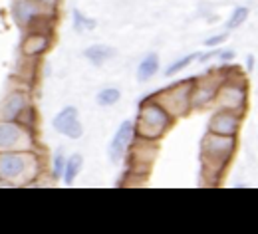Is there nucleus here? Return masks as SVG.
Listing matches in <instances>:
<instances>
[{
	"mask_svg": "<svg viewBox=\"0 0 258 234\" xmlns=\"http://www.w3.org/2000/svg\"><path fill=\"white\" fill-rule=\"evenodd\" d=\"M64 165H66V161H64V153H58L56 159H54V177H56V179H60V177L64 175Z\"/></svg>",
	"mask_w": 258,
	"mask_h": 234,
	"instance_id": "obj_21",
	"label": "nucleus"
},
{
	"mask_svg": "<svg viewBox=\"0 0 258 234\" xmlns=\"http://www.w3.org/2000/svg\"><path fill=\"white\" fill-rule=\"evenodd\" d=\"M48 46H50V38H48L46 34L32 32V34L24 40V44H22V52H24L26 56H38V54L46 52Z\"/></svg>",
	"mask_w": 258,
	"mask_h": 234,
	"instance_id": "obj_14",
	"label": "nucleus"
},
{
	"mask_svg": "<svg viewBox=\"0 0 258 234\" xmlns=\"http://www.w3.org/2000/svg\"><path fill=\"white\" fill-rule=\"evenodd\" d=\"M157 71H159V56L157 54H147L141 60L139 67H137V80L139 82H149Z\"/></svg>",
	"mask_w": 258,
	"mask_h": 234,
	"instance_id": "obj_15",
	"label": "nucleus"
},
{
	"mask_svg": "<svg viewBox=\"0 0 258 234\" xmlns=\"http://www.w3.org/2000/svg\"><path fill=\"white\" fill-rule=\"evenodd\" d=\"M248 14H250V10H248L246 6H238V8H234V12L230 14V18L226 20V30H234V28L242 26V24L246 22Z\"/></svg>",
	"mask_w": 258,
	"mask_h": 234,
	"instance_id": "obj_19",
	"label": "nucleus"
},
{
	"mask_svg": "<svg viewBox=\"0 0 258 234\" xmlns=\"http://www.w3.org/2000/svg\"><path fill=\"white\" fill-rule=\"evenodd\" d=\"M28 133L12 121H0V151H20Z\"/></svg>",
	"mask_w": 258,
	"mask_h": 234,
	"instance_id": "obj_10",
	"label": "nucleus"
},
{
	"mask_svg": "<svg viewBox=\"0 0 258 234\" xmlns=\"http://www.w3.org/2000/svg\"><path fill=\"white\" fill-rule=\"evenodd\" d=\"M52 125H54V129H56L58 133H62V135H66V137H70V139H79L81 133H83V127H81V123H79L77 109H75L74 105L64 107V109L54 117Z\"/></svg>",
	"mask_w": 258,
	"mask_h": 234,
	"instance_id": "obj_9",
	"label": "nucleus"
},
{
	"mask_svg": "<svg viewBox=\"0 0 258 234\" xmlns=\"http://www.w3.org/2000/svg\"><path fill=\"white\" fill-rule=\"evenodd\" d=\"M121 100V92L117 88H106L98 94V103L104 105V107H110V105H115L117 101Z\"/></svg>",
	"mask_w": 258,
	"mask_h": 234,
	"instance_id": "obj_17",
	"label": "nucleus"
},
{
	"mask_svg": "<svg viewBox=\"0 0 258 234\" xmlns=\"http://www.w3.org/2000/svg\"><path fill=\"white\" fill-rule=\"evenodd\" d=\"M34 163V155L26 151H2L0 153V181L16 183L22 181L26 173H30V165Z\"/></svg>",
	"mask_w": 258,
	"mask_h": 234,
	"instance_id": "obj_5",
	"label": "nucleus"
},
{
	"mask_svg": "<svg viewBox=\"0 0 258 234\" xmlns=\"http://www.w3.org/2000/svg\"><path fill=\"white\" fill-rule=\"evenodd\" d=\"M222 80V73H215V69H211L209 73H205L203 77H193V90H191V107L201 109L209 103H213L215 94L219 90V84Z\"/></svg>",
	"mask_w": 258,
	"mask_h": 234,
	"instance_id": "obj_6",
	"label": "nucleus"
},
{
	"mask_svg": "<svg viewBox=\"0 0 258 234\" xmlns=\"http://www.w3.org/2000/svg\"><path fill=\"white\" fill-rule=\"evenodd\" d=\"M133 139H135L133 121L125 119L117 127V131H115V135L111 139V145H110V159H111V163L117 165V163H121L127 157V149H129V145H131Z\"/></svg>",
	"mask_w": 258,
	"mask_h": 234,
	"instance_id": "obj_7",
	"label": "nucleus"
},
{
	"mask_svg": "<svg viewBox=\"0 0 258 234\" xmlns=\"http://www.w3.org/2000/svg\"><path fill=\"white\" fill-rule=\"evenodd\" d=\"M240 123H242V115L226 111V109H217V113H213V117L209 119L207 131L219 133V135L236 137L238 131H240Z\"/></svg>",
	"mask_w": 258,
	"mask_h": 234,
	"instance_id": "obj_8",
	"label": "nucleus"
},
{
	"mask_svg": "<svg viewBox=\"0 0 258 234\" xmlns=\"http://www.w3.org/2000/svg\"><path fill=\"white\" fill-rule=\"evenodd\" d=\"M24 107H26L24 94H20V92L10 94L2 103H0V121H14V119H18V115L22 113Z\"/></svg>",
	"mask_w": 258,
	"mask_h": 234,
	"instance_id": "obj_12",
	"label": "nucleus"
},
{
	"mask_svg": "<svg viewBox=\"0 0 258 234\" xmlns=\"http://www.w3.org/2000/svg\"><path fill=\"white\" fill-rule=\"evenodd\" d=\"M234 151H236V137L219 135L211 131L205 133L201 141V161L205 181L209 185H217L221 181V175L228 167Z\"/></svg>",
	"mask_w": 258,
	"mask_h": 234,
	"instance_id": "obj_1",
	"label": "nucleus"
},
{
	"mask_svg": "<svg viewBox=\"0 0 258 234\" xmlns=\"http://www.w3.org/2000/svg\"><path fill=\"white\" fill-rule=\"evenodd\" d=\"M226 38H228V36H226L224 32H222V34H217V36H211L209 40H205V46H207V48H217V46H221L222 42H226Z\"/></svg>",
	"mask_w": 258,
	"mask_h": 234,
	"instance_id": "obj_22",
	"label": "nucleus"
},
{
	"mask_svg": "<svg viewBox=\"0 0 258 234\" xmlns=\"http://www.w3.org/2000/svg\"><path fill=\"white\" fill-rule=\"evenodd\" d=\"M191 90H193V77L191 80L177 82L171 88H163L161 92L153 94L151 98L173 119H179V117H185L193 109L191 107Z\"/></svg>",
	"mask_w": 258,
	"mask_h": 234,
	"instance_id": "obj_4",
	"label": "nucleus"
},
{
	"mask_svg": "<svg viewBox=\"0 0 258 234\" xmlns=\"http://www.w3.org/2000/svg\"><path fill=\"white\" fill-rule=\"evenodd\" d=\"M81 165H83V157H81L79 153H74L72 157L66 161V165H64V175H62L66 185H72V183L75 181V177L79 175Z\"/></svg>",
	"mask_w": 258,
	"mask_h": 234,
	"instance_id": "obj_16",
	"label": "nucleus"
},
{
	"mask_svg": "<svg viewBox=\"0 0 258 234\" xmlns=\"http://www.w3.org/2000/svg\"><path fill=\"white\" fill-rule=\"evenodd\" d=\"M96 20L94 18H88V16H83L79 10H74V26L77 32H90L96 28Z\"/></svg>",
	"mask_w": 258,
	"mask_h": 234,
	"instance_id": "obj_20",
	"label": "nucleus"
},
{
	"mask_svg": "<svg viewBox=\"0 0 258 234\" xmlns=\"http://www.w3.org/2000/svg\"><path fill=\"white\" fill-rule=\"evenodd\" d=\"M246 67L252 71V67H254V56H248V60H246Z\"/></svg>",
	"mask_w": 258,
	"mask_h": 234,
	"instance_id": "obj_24",
	"label": "nucleus"
},
{
	"mask_svg": "<svg viewBox=\"0 0 258 234\" xmlns=\"http://www.w3.org/2000/svg\"><path fill=\"white\" fill-rule=\"evenodd\" d=\"M12 14L14 20L22 26H30L36 22V18L42 14L40 12V4L36 0H14V6H12Z\"/></svg>",
	"mask_w": 258,
	"mask_h": 234,
	"instance_id": "obj_11",
	"label": "nucleus"
},
{
	"mask_svg": "<svg viewBox=\"0 0 258 234\" xmlns=\"http://www.w3.org/2000/svg\"><path fill=\"white\" fill-rule=\"evenodd\" d=\"M173 121L175 119L171 117L153 98H147L139 105L137 119L133 123V131H135V135L139 139L157 141L169 131V127L173 125Z\"/></svg>",
	"mask_w": 258,
	"mask_h": 234,
	"instance_id": "obj_3",
	"label": "nucleus"
},
{
	"mask_svg": "<svg viewBox=\"0 0 258 234\" xmlns=\"http://www.w3.org/2000/svg\"><path fill=\"white\" fill-rule=\"evenodd\" d=\"M83 56L88 58L94 66H104L108 60H111L113 56H115V48H111V46H108V44H94V46H90V48H85V52H83Z\"/></svg>",
	"mask_w": 258,
	"mask_h": 234,
	"instance_id": "obj_13",
	"label": "nucleus"
},
{
	"mask_svg": "<svg viewBox=\"0 0 258 234\" xmlns=\"http://www.w3.org/2000/svg\"><path fill=\"white\" fill-rule=\"evenodd\" d=\"M226 71L228 73L221 71L222 73V80L219 84V90L215 94L213 103L219 109H226V111L244 115L246 107H248V84H246V77L242 75V69L236 67V66L228 67Z\"/></svg>",
	"mask_w": 258,
	"mask_h": 234,
	"instance_id": "obj_2",
	"label": "nucleus"
},
{
	"mask_svg": "<svg viewBox=\"0 0 258 234\" xmlns=\"http://www.w3.org/2000/svg\"><path fill=\"white\" fill-rule=\"evenodd\" d=\"M199 58V54L197 52H193V54H187L185 58H181V60H177L175 64H171L167 69H165V75L167 77H171V75H173V73H179V71H183L187 66H191L195 60Z\"/></svg>",
	"mask_w": 258,
	"mask_h": 234,
	"instance_id": "obj_18",
	"label": "nucleus"
},
{
	"mask_svg": "<svg viewBox=\"0 0 258 234\" xmlns=\"http://www.w3.org/2000/svg\"><path fill=\"white\" fill-rule=\"evenodd\" d=\"M217 56H219L222 62H232V60H234V50H224V52H219Z\"/></svg>",
	"mask_w": 258,
	"mask_h": 234,
	"instance_id": "obj_23",
	"label": "nucleus"
}]
</instances>
